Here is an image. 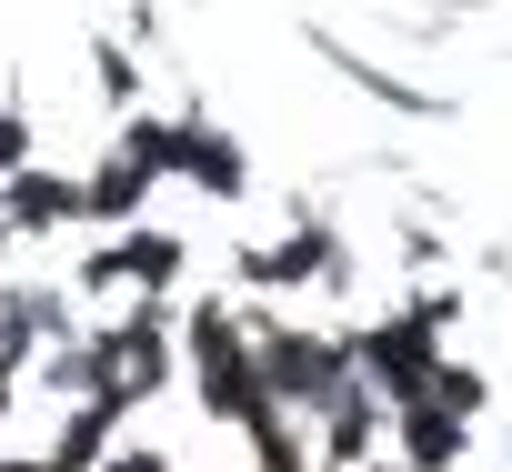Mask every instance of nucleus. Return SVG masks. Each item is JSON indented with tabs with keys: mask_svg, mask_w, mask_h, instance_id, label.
<instances>
[{
	"mask_svg": "<svg viewBox=\"0 0 512 472\" xmlns=\"http://www.w3.org/2000/svg\"><path fill=\"white\" fill-rule=\"evenodd\" d=\"M141 472H151V462H141Z\"/></svg>",
	"mask_w": 512,
	"mask_h": 472,
	"instance_id": "nucleus-1",
	"label": "nucleus"
}]
</instances>
